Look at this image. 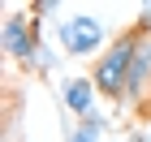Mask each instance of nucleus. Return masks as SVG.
I'll list each match as a JSON object with an SVG mask.
<instances>
[{
	"label": "nucleus",
	"instance_id": "3",
	"mask_svg": "<svg viewBox=\"0 0 151 142\" xmlns=\"http://www.w3.org/2000/svg\"><path fill=\"white\" fill-rule=\"evenodd\" d=\"M151 78V35H138L134 60H129V78H125V95H138Z\"/></svg>",
	"mask_w": 151,
	"mask_h": 142
},
{
	"label": "nucleus",
	"instance_id": "6",
	"mask_svg": "<svg viewBox=\"0 0 151 142\" xmlns=\"http://www.w3.org/2000/svg\"><path fill=\"white\" fill-rule=\"evenodd\" d=\"M99 129H104V125H99L95 116H86V125H82V129L73 133V142H95V138H99Z\"/></svg>",
	"mask_w": 151,
	"mask_h": 142
},
{
	"label": "nucleus",
	"instance_id": "2",
	"mask_svg": "<svg viewBox=\"0 0 151 142\" xmlns=\"http://www.w3.org/2000/svg\"><path fill=\"white\" fill-rule=\"evenodd\" d=\"M99 39H104V22H99V17L78 13V17H65V22H60V43H65V52H73V56L95 52Z\"/></svg>",
	"mask_w": 151,
	"mask_h": 142
},
{
	"label": "nucleus",
	"instance_id": "5",
	"mask_svg": "<svg viewBox=\"0 0 151 142\" xmlns=\"http://www.w3.org/2000/svg\"><path fill=\"white\" fill-rule=\"evenodd\" d=\"M91 99H95V86H91V82L73 78V82L65 86V103H69L73 112H86V108H91Z\"/></svg>",
	"mask_w": 151,
	"mask_h": 142
},
{
	"label": "nucleus",
	"instance_id": "4",
	"mask_svg": "<svg viewBox=\"0 0 151 142\" xmlns=\"http://www.w3.org/2000/svg\"><path fill=\"white\" fill-rule=\"evenodd\" d=\"M4 52L9 56H30L35 52V30L26 26V17H9L4 22Z\"/></svg>",
	"mask_w": 151,
	"mask_h": 142
},
{
	"label": "nucleus",
	"instance_id": "1",
	"mask_svg": "<svg viewBox=\"0 0 151 142\" xmlns=\"http://www.w3.org/2000/svg\"><path fill=\"white\" fill-rule=\"evenodd\" d=\"M134 47H138V35H125V39H116L104 56H99V65H95V86H99L104 95H121V91H125Z\"/></svg>",
	"mask_w": 151,
	"mask_h": 142
}]
</instances>
